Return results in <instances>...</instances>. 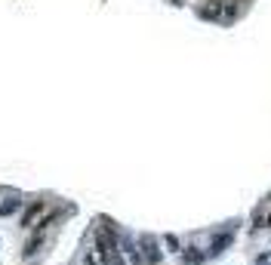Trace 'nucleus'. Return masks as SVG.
I'll list each match as a JSON object with an SVG mask.
<instances>
[{"label":"nucleus","instance_id":"obj_1","mask_svg":"<svg viewBox=\"0 0 271 265\" xmlns=\"http://www.w3.org/2000/svg\"><path fill=\"white\" fill-rule=\"evenodd\" d=\"M117 228L108 222V219H99V225H96V250H99V256L102 259H108V256H114L117 253Z\"/></svg>","mask_w":271,"mask_h":265},{"label":"nucleus","instance_id":"obj_2","mask_svg":"<svg viewBox=\"0 0 271 265\" xmlns=\"http://www.w3.org/2000/svg\"><path fill=\"white\" fill-rule=\"evenodd\" d=\"M197 15L207 22H231L234 19V9L225 6V0H210V3H204L201 9H197Z\"/></svg>","mask_w":271,"mask_h":265},{"label":"nucleus","instance_id":"obj_3","mask_svg":"<svg viewBox=\"0 0 271 265\" xmlns=\"http://www.w3.org/2000/svg\"><path fill=\"white\" fill-rule=\"evenodd\" d=\"M139 253L142 259H145V265H160V259H164V250H160V244L154 235H142L139 238Z\"/></svg>","mask_w":271,"mask_h":265},{"label":"nucleus","instance_id":"obj_4","mask_svg":"<svg viewBox=\"0 0 271 265\" xmlns=\"http://www.w3.org/2000/svg\"><path fill=\"white\" fill-rule=\"evenodd\" d=\"M43 210H46V201H34V204H28L25 213H22V219H19V225H22V228L37 225V219L43 216Z\"/></svg>","mask_w":271,"mask_h":265},{"label":"nucleus","instance_id":"obj_5","mask_svg":"<svg viewBox=\"0 0 271 265\" xmlns=\"http://www.w3.org/2000/svg\"><path fill=\"white\" fill-rule=\"evenodd\" d=\"M22 210V194L19 191H9V194H3V201H0V216L3 219H9V216H15Z\"/></svg>","mask_w":271,"mask_h":265},{"label":"nucleus","instance_id":"obj_6","mask_svg":"<svg viewBox=\"0 0 271 265\" xmlns=\"http://www.w3.org/2000/svg\"><path fill=\"white\" fill-rule=\"evenodd\" d=\"M40 247H43V228H37L28 241H25V247H22V256L25 259H31V256H37L40 253Z\"/></svg>","mask_w":271,"mask_h":265},{"label":"nucleus","instance_id":"obj_7","mask_svg":"<svg viewBox=\"0 0 271 265\" xmlns=\"http://www.w3.org/2000/svg\"><path fill=\"white\" fill-rule=\"evenodd\" d=\"M204 259H207V256L197 250V247H188V250H182V262H185V265H201Z\"/></svg>","mask_w":271,"mask_h":265},{"label":"nucleus","instance_id":"obj_8","mask_svg":"<svg viewBox=\"0 0 271 265\" xmlns=\"http://www.w3.org/2000/svg\"><path fill=\"white\" fill-rule=\"evenodd\" d=\"M228 244H231V235H216V238H213V247H210V256H219Z\"/></svg>","mask_w":271,"mask_h":265},{"label":"nucleus","instance_id":"obj_9","mask_svg":"<svg viewBox=\"0 0 271 265\" xmlns=\"http://www.w3.org/2000/svg\"><path fill=\"white\" fill-rule=\"evenodd\" d=\"M164 244L170 247V253H182V241H179L176 235H167V238H164Z\"/></svg>","mask_w":271,"mask_h":265},{"label":"nucleus","instance_id":"obj_10","mask_svg":"<svg viewBox=\"0 0 271 265\" xmlns=\"http://www.w3.org/2000/svg\"><path fill=\"white\" fill-rule=\"evenodd\" d=\"M102 265H126V262L120 259V253H114V256H108V259H102Z\"/></svg>","mask_w":271,"mask_h":265},{"label":"nucleus","instance_id":"obj_11","mask_svg":"<svg viewBox=\"0 0 271 265\" xmlns=\"http://www.w3.org/2000/svg\"><path fill=\"white\" fill-rule=\"evenodd\" d=\"M256 265H271V253H262V256H256Z\"/></svg>","mask_w":271,"mask_h":265},{"label":"nucleus","instance_id":"obj_12","mask_svg":"<svg viewBox=\"0 0 271 265\" xmlns=\"http://www.w3.org/2000/svg\"><path fill=\"white\" fill-rule=\"evenodd\" d=\"M83 265H99V259H96V256H86V259H83Z\"/></svg>","mask_w":271,"mask_h":265},{"label":"nucleus","instance_id":"obj_13","mask_svg":"<svg viewBox=\"0 0 271 265\" xmlns=\"http://www.w3.org/2000/svg\"><path fill=\"white\" fill-rule=\"evenodd\" d=\"M265 225H271V204H268V210H265Z\"/></svg>","mask_w":271,"mask_h":265},{"label":"nucleus","instance_id":"obj_14","mask_svg":"<svg viewBox=\"0 0 271 265\" xmlns=\"http://www.w3.org/2000/svg\"><path fill=\"white\" fill-rule=\"evenodd\" d=\"M0 201H3V191H0Z\"/></svg>","mask_w":271,"mask_h":265}]
</instances>
